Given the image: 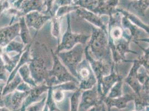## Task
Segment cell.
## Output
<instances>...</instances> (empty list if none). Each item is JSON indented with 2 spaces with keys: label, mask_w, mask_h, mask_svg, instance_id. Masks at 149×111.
Masks as SVG:
<instances>
[{
  "label": "cell",
  "mask_w": 149,
  "mask_h": 111,
  "mask_svg": "<svg viewBox=\"0 0 149 111\" xmlns=\"http://www.w3.org/2000/svg\"><path fill=\"white\" fill-rule=\"evenodd\" d=\"M124 82V77L122 76L118 81L112 87L106 97L109 99L118 98L123 95V86Z\"/></svg>",
  "instance_id": "cb8c5ba5"
},
{
  "label": "cell",
  "mask_w": 149,
  "mask_h": 111,
  "mask_svg": "<svg viewBox=\"0 0 149 111\" xmlns=\"http://www.w3.org/2000/svg\"><path fill=\"white\" fill-rule=\"evenodd\" d=\"M19 111H26V107H25L24 105H22L21 108V109H20V110Z\"/></svg>",
  "instance_id": "ab89813d"
},
{
  "label": "cell",
  "mask_w": 149,
  "mask_h": 111,
  "mask_svg": "<svg viewBox=\"0 0 149 111\" xmlns=\"http://www.w3.org/2000/svg\"><path fill=\"white\" fill-rule=\"evenodd\" d=\"M32 44V42L26 46L25 50L23 52L22 54L21 55L18 64L17 65L16 67L14 68V69L12 71V72L10 73V76H8V77L7 78L6 84L10 82L15 77L16 74H17L19 68L25 64H28L29 62L31 61V59H32L31 50Z\"/></svg>",
  "instance_id": "ac0fdd59"
},
{
  "label": "cell",
  "mask_w": 149,
  "mask_h": 111,
  "mask_svg": "<svg viewBox=\"0 0 149 111\" xmlns=\"http://www.w3.org/2000/svg\"><path fill=\"white\" fill-rule=\"evenodd\" d=\"M121 25L125 30L129 34L130 37L131 42L138 44L140 41H145L149 42V38L141 39L140 38L141 31L140 28L136 25L132 24L129 20L122 15Z\"/></svg>",
  "instance_id": "2e32d148"
},
{
  "label": "cell",
  "mask_w": 149,
  "mask_h": 111,
  "mask_svg": "<svg viewBox=\"0 0 149 111\" xmlns=\"http://www.w3.org/2000/svg\"><path fill=\"white\" fill-rule=\"evenodd\" d=\"M130 6L136 11L139 15L145 16V11L149 7V0H139L136 2H133Z\"/></svg>",
  "instance_id": "4316f807"
},
{
  "label": "cell",
  "mask_w": 149,
  "mask_h": 111,
  "mask_svg": "<svg viewBox=\"0 0 149 111\" xmlns=\"http://www.w3.org/2000/svg\"><path fill=\"white\" fill-rule=\"evenodd\" d=\"M25 47L26 46L22 42H19L13 40L3 47L4 50H2V51L7 54L12 52H16L19 53L24 51Z\"/></svg>",
  "instance_id": "d4e9b609"
},
{
  "label": "cell",
  "mask_w": 149,
  "mask_h": 111,
  "mask_svg": "<svg viewBox=\"0 0 149 111\" xmlns=\"http://www.w3.org/2000/svg\"><path fill=\"white\" fill-rule=\"evenodd\" d=\"M82 91L79 88L70 97V111H78V107L80 103V98Z\"/></svg>",
  "instance_id": "f1b7e54d"
},
{
  "label": "cell",
  "mask_w": 149,
  "mask_h": 111,
  "mask_svg": "<svg viewBox=\"0 0 149 111\" xmlns=\"http://www.w3.org/2000/svg\"><path fill=\"white\" fill-rule=\"evenodd\" d=\"M22 82H23L22 80L19 73H17L12 80L5 85L2 91V96H5L7 94L13 92Z\"/></svg>",
  "instance_id": "603a6c76"
},
{
  "label": "cell",
  "mask_w": 149,
  "mask_h": 111,
  "mask_svg": "<svg viewBox=\"0 0 149 111\" xmlns=\"http://www.w3.org/2000/svg\"><path fill=\"white\" fill-rule=\"evenodd\" d=\"M19 22L0 28V47H4L19 36Z\"/></svg>",
  "instance_id": "9a60e30c"
},
{
  "label": "cell",
  "mask_w": 149,
  "mask_h": 111,
  "mask_svg": "<svg viewBox=\"0 0 149 111\" xmlns=\"http://www.w3.org/2000/svg\"><path fill=\"white\" fill-rule=\"evenodd\" d=\"M101 110V105H100V106H95V107H93L90 108L87 111H100Z\"/></svg>",
  "instance_id": "e575fe53"
},
{
  "label": "cell",
  "mask_w": 149,
  "mask_h": 111,
  "mask_svg": "<svg viewBox=\"0 0 149 111\" xmlns=\"http://www.w3.org/2000/svg\"><path fill=\"white\" fill-rule=\"evenodd\" d=\"M5 107V103H4V101H3V98L2 97H0V107Z\"/></svg>",
  "instance_id": "8d00e7d4"
},
{
  "label": "cell",
  "mask_w": 149,
  "mask_h": 111,
  "mask_svg": "<svg viewBox=\"0 0 149 111\" xmlns=\"http://www.w3.org/2000/svg\"><path fill=\"white\" fill-rule=\"evenodd\" d=\"M66 19L67 28L60 42L57 44V49L54 51L56 54L60 52L72 49L77 44H81L85 46L90 37V35L73 32L71 27V17L70 13L66 15Z\"/></svg>",
  "instance_id": "3957f363"
},
{
  "label": "cell",
  "mask_w": 149,
  "mask_h": 111,
  "mask_svg": "<svg viewBox=\"0 0 149 111\" xmlns=\"http://www.w3.org/2000/svg\"><path fill=\"white\" fill-rule=\"evenodd\" d=\"M136 111V110H134V111Z\"/></svg>",
  "instance_id": "60d3db41"
},
{
  "label": "cell",
  "mask_w": 149,
  "mask_h": 111,
  "mask_svg": "<svg viewBox=\"0 0 149 111\" xmlns=\"http://www.w3.org/2000/svg\"><path fill=\"white\" fill-rule=\"evenodd\" d=\"M20 110H10L8 108H7L6 107H0V111H19Z\"/></svg>",
  "instance_id": "d590c367"
},
{
  "label": "cell",
  "mask_w": 149,
  "mask_h": 111,
  "mask_svg": "<svg viewBox=\"0 0 149 111\" xmlns=\"http://www.w3.org/2000/svg\"><path fill=\"white\" fill-rule=\"evenodd\" d=\"M135 93L134 92L127 93L115 99H109L105 97L103 99V103L105 105L108 111H110L112 107H116L119 110H123L127 107V103L134 101Z\"/></svg>",
  "instance_id": "4fadbf2b"
},
{
  "label": "cell",
  "mask_w": 149,
  "mask_h": 111,
  "mask_svg": "<svg viewBox=\"0 0 149 111\" xmlns=\"http://www.w3.org/2000/svg\"><path fill=\"white\" fill-rule=\"evenodd\" d=\"M139 47L143 50L144 54L142 56H140L137 58L139 62H140L141 66L144 68L146 71L149 72V47L146 48H143L139 43L137 44Z\"/></svg>",
  "instance_id": "f546056e"
},
{
  "label": "cell",
  "mask_w": 149,
  "mask_h": 111,
  "mask_svg": "<svg viewBox=\"0 0 149 111\" xmlns=\"http://www.w3.org/2000/svg\"><path fill=\"white\" fill-rule=\"evenodd\" d=\"M42 111H49V107H48V105H47L46 102V105H45V107H44V110Z\"/></svg>",
  "instance_id": "f35d334b"
},
{
  "label": "cell",
  "mask_w": 149,
  "mask_h": 111,
  "mask_svg": "<svg viewBox=\"0 0 149 111\" xmlns=\"http://www.w3.org/2000/svg\"><path fill=\"white\" fill-rule=\"evenodd\" d=\"M116 66L115 63L112 62L110 73L102 78L101 84L102 91L101 100L102 102L104 99L106 97L108 93L109 92L112 87L123 76L118 73V71H116Z\"/></svg>",
  "instance_id": "8fae6325"
},
{
  "label": "cell",
  "mask_w": 149,
  "mask_h": 111,
  "mask_svg": "<svg viewBox=\"0 0 149 111\" xmlns=\"http://www.w3.org/2000/svg\"><path fill=\"white\" fill-rule=\"evenodd\" d=\"M116 10L120 13L128 20H129L132 24L136 25L139 28L142 29L147 34H149V26L144 24L140 19L138 18L135 15L122 9H116Z\"/></svg>",
  "instance_id": "ffe728a7"
},
{
  "label": "cell",
  "mask_w": 149,
  "mask_h": 111,
  "mask_svg": "<svg viewBox=\"0 0 149 111\" xmlns=\"http://www.w3.org/2000/svg\"><path fill=\"white\" fill-rule=\"evenodd\" d=\"M84 55L85 56V58L87 59V61L89 62L91 66V67L93 71V74H95V77L96 78L97 89L101 99V96H102V91H101V81L102 80V78L104 76L107 75L110 73L112 64H110L104 61L97 60L94 59L93 57H92V56L90 55L87 45L85 47Z\"/></svg>",
  "instance_id": "8992f818"
},
{
  "label": "cell",
  "mask_w": 149,
  "mask_h": 111,
  "mask_svg": "<svg viewBox=\"0 0 149 111\" xmlns=\"http://www.w3.org/2000/svg\"><path fill=\"white\" fill-rule=\"evenodd\" d=\"M7 70L5 67V64L2 59L1 55H0V80L3 82L6 83L7 80Z\"/></svg>",
  "instance_id": "d6a6232c"
},
{
  "label": "cell",
  "mask_w": 149,
  "mask_h": 111,
  "mask_svg": "<svg viewBox=\"0 0 149 111\" xmlns=\"http://www.w3.org/2000/svg\"><path fill=\"white\" fill-rule=\"evenodd\" d=\"M52 57L53 65L51 69L49 70V80L46 84L49 86H55L62 83L73 81L79 83L77 80L71 74L63 65L54 51L50 49Z\"/></svg>",
  "instance_id": "7a4b0ae2"
},
{
  "label": "cell",
  "mask_w": 149,
  "mask_h": 111,
  "mask_svg": "<svg viewBox=\"0 0 149 111\" xmlns=\"http://www.w3.org/2000/svg\"><path fill=\"white\" fill-rule=\"evenodd\" d=\"M30 91L22 92L15 90L13 92L3 96L5 106L10 110H20Z\"/></svg>",
  "instance_id": "30bf717a"
},
{
  "label": "cell",
  "mask_w": 149,
  "mask_h": 111,
  "mask_svg": "<svg viewBox=\"0 0 149 111\" xmlns=\"http://www.w3.org/2000/svg\"><path fill=\"white\" fill-rule=\"evenodd\" d=\"M22 53L23 52L17 53L15 56L10 57L7 53L2 51L1 55L5 64V67L7 72H8L9 73L12 72L14 68L16 67V66L18 64Z\"/></svg>",
  "instance_id": "44dd1931"
},
{
  "label": "cell",
  "mask_w": 149,
  "mask_h": 111,
  "mask_svg": "<svg viewBox=\"0 0 149 111\" xmlns=\"http://www.w3.org/2000/svg\"><path fill=\"white\" fill-rule=\"evenodd\" d=\"M91 26L92 33L87 44L90 55L95 60L112 64L113 61L109 44L107 31Z\"/></svg>",
  "instance_id": "6da1fadb"
},
{
  "label": "cell",
  "mask_w": 149,
  "mask_h": 111,
  "mask_svg": "<svg viewBox=\"0 0 149 111\" xmlns=\"http://www.w3.org/2000/svg\"><path fill=\"white\" fill-rule=\"evenodd\" d=\"M79 83L74 82L73 81L67 82L65 83H62L61 84L52 86V89H60L63 92L66 91H74L77 89H78Z\"/></svg>",
  "instance_id": "83f0119b"
},
{
  "label": "cell",
  "mask_w": 149,
  "mask_h": 111,
  "mask_svg": "<svg viewBox=\"0 0 149 111\" xmlns=\"http://www.w3.org/2000/svg\"><path fill=\"white\" fill-rule=\"evenodd\" d=\"M85 47L77 44L72 49L55 53L68 71L76 78V68L82 61Z\"/></svg>",
  "instance_id": "277c9868"
},
{
  "label": "cell",
  "mask_w": 149,
  "mask_h": 111,
  "mask_svg": "<svg viewBox=\"0 0 149 111\" xmlns=\"http://www.w3.org/2000/svg\"><path fill=\"white\" fill-rule=\"evenodd\" d=\"M75 11L77 17L85 19L96 27L107 31V24L99 15L82 7H79Z\"/></svg>",
  "instance_id": "5bb4252c"
},
{
  "label": "cell",
  "mask_w": 149,
  "mask_h": 111,
  "mask_svg": "<svg viewBox=\"0 0 149 111\" xmlns=\"http://www.w3.org/2000/svg\"><path fill=\"white\" fill-rule=\"evenodd\" d=\"M78 111H87L95 106H100L103 103L97 91L96 85L92 88L82 91Z\"/></svg>",
  "instance_id": "ba28073f"
},
{
  "label": "cell",
  "mask_w": 149,
  "mask_h": 111,
  "mask_svg": "<svg viewBox=\"0 0 149 111\" xmlns=\"http://www.w3.org/2000/svg\"><path fill=\"white\" fill-rule=\"evenodd\" d=\"M52 27V35L56 38L57 41V44L60 41V33H61V22L62 18L57 17L56 16H53L51 19Z\"/></svg>",
  "instance_id": "484cf974"
},
{
  "label": "cell",
  "mask_w": 149,
  "mask_h": 111,
  "mask_svg": "<svg viewBox=\"0 0 149 111\" xmlns=\"http://www.w3.org/2000/svg\"><path fill=\"white\" fill-rule=\"evenodd\" d=\"M76 79L79 82L78 88L81 91L91 89L97 85L93 71L86 58L82 60L76 68Z\"/></svg>",
  "instance_id": "5b68a950"
},
{
  "label": "cell",
  "mask_w": 149,
  "mask_h": 111,
  "mask_svg": "<svg viewBox=\"0 0 149 111\" xmlns=\"http://www.w3.org/2000/svg\"><path fill=\"white\" fill-rule=\"evenodd\" d=\"M17 73H19L22 81L30 85L31 87L36 86L37 85L31 77V73L28 64H25L21 66L19 68Z\"/></svg>",
  "instance_id": "7402d4cb"
},
{
  "label": "cell",
  "mask_w": 149,
  "mask_h": 111,
  "mask_svg": "<svg viewBox=\"0 0 149 111\" xmlns=\"http://www.w3.org/2000/svg\"><path fill=\"white\" fill-rule=\"evenodd\" d=\"M0 14H1V12H0Z\"/></svg>",
  "instance_id": "b9f144b4"
},
{
  "label": "cell",
  "mask_w": 149,
  "mask_h": 111,
  "mask_svg": "<svg viewBox=\"0 0 149 111\" xmlns=\"http://www.w3.org/2000/svg\"><path fill=\"white\" fill-rule=\"evenodd\" d=\"M101 111H108L105 105L103 103L102 105H101Z\"/></svg>",
  "instance_id": "74e56055"
},
{
  "label": "cell",
  "mask_w": 149,
  "mask_h": 111,
  "mask_svg": "<svg viewBox=\"0 0 149 111\" xmlns=\"http://www.w3.org/2000/svg\"><path fill=\"white\" fill-rule=\"evenodd\" d=\"M52 97L55 103H60L65 99V92L60 89H52Z\"/></svg>",
  "instance_id": "1f68e13d"
},
{
  "label": "cell",
  "mask_w": 149,
  "mask_h": 111,
  "mask_svg": "<svg viewBox=\"0 0 149 111\" xmlns=\"http://www.w3.org/2000/svg\"><path fill=\"white\" fill-rule=\"evenodd\" d=\"M47 96L44 97L41 100L33 103L26 108V111H42L46 102Z\"/></svg>",
  "instance_id": "4dcf8cb0"
},
{
  "label": "cell",
  "mask_w": 149,
  "mask_h": 111,
  "mask_svg": "<svg viewBox=\"0 0 149 111\" xmlns=\"http://www.w3.org/2000/svg\"><path fill=\"white\" fill-rule=\"evenodd\" d=\"M31 88V87L30 85L24 82H22L19 85V86L17 87L16 90L22 91V92H27V91H30Z\"/></svg>",
  "instance_id": "836d02e7"
},
{
  "label": "cell",
  "mask_w": 149,
  "mask_h": 111,
  "mask_svg": "<svg viewBox=\"0 0 149 111\" xmlns=\"http://www.w3.org/2000/svg\"><path fill=\"white\" fill-rule=\"evenodd\" d=\"M49 89V86L45 83L31 87L29 94L25 99L22 105L26 108L32 103L36 102L44 93L47 92Z\"/></svg>",
  "instance_id": "e0dca14e"
},
{
  "label": "cell",
  "mask_w": 149,
  "mask_h": 111,
  "mask_svg": "<svg viewBox=\"0 0 149 111\" xmlns=\"http://www.w3.org/2000/svg\"><path fill=\"white\" fill-rule=\"evenodd\" d=\"M19 36L21 37L22 42L25 46L32 42V39L30 33L29 28L26 24L24 16H21L19 18Z\"/></svg>",
  "instance_id": "d6986e66"
},
{
  "label": "cell",
  "mask_w": 149,
  "mask_h": 111,
  "mask_svg": "<svg viewBox=\"0 0 149 111\" xmlns=\"http://www.w3.org/2000/svg\"><path fill=\"white\" fill-rule=\"evenodd\" d=\"M125 62H132V65L130 70L125 79V82L127 83L133 92L139 94L142 90V86L140 84L137 79V72L141 66V65L138 59L134 60H126Z\"/></svg>",
  "instance_id": "9c48e42d"
},
{
  "label": "cell",
  "mask_w": 149,
  "mask_h": 111,
  "mask_svg": "<svg viewBox=\"0 0 149 111\" xmlns=\"http://www.w3.org/2000/svg\"><path fill=\"white\" fill-rule=\"evenodd\" d=\"M29 67L31 76L36 85L46 83L49 80V70L46 65L44 58L40 56H32V59L29 63Z\"/></svg>",
  "instance_id": "52a82bcc"
},
{
  "label": "cell",
  "mask_w": 149,
  "mask_h": 111,
  "mask_svg": "<svg viewBox=\"0 0 149 111\" xmlns=\"http://www.w3.org/2000/svg\"><path fill=\"white\" fill-rule=\"evenodd\" d=\"M26 24L29 28H34L38 32L52 17L38 11H32L26 15L25 17Z\"/></svg>",
  "instance_id": "7c38bea8"
}]
</instances>
